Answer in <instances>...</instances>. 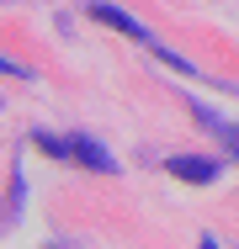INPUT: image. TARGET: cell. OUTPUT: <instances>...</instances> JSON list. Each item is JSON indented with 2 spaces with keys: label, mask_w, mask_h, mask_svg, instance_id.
I'll use <instances>...</instances> for the list:
<instances>
[{
  "label": "cell",
  "mask_w": 239,
  "mask_h": 249,
  "mask_svg": "<svg viewBox=\"0 0 239 249\" xmlns=\"http://www.w3.org/2000/svg\"><path fill=\"white\" fill-rule=\"evenodd\" d=\"M96 21H106V27H117V32H128V37H139V43H149V27L143 21H133V16H122L117 5H91Z\"/></svg>",
  "instance_id": "cell-2"
},
{
  "label": "cell",
  "mask_w": 239,
  "mask_h": 249,
  "mask_svg": "<svg viewBox=\"0 0 239 249\" xmlns=\"http://www.w3.org/2000/svg\"><path fill=\"white\" fill-rule=\"evenodd\" d=\"M75 159H85L91 170H112V159H106V149H96L91 138H75Z\"/></svg>",
  "instance_id": "cell-4"
},
{
  "label": "cell",
  "mask_w": 239,
  "mask_h": 249,
  "mask_svg": "<svg viewBox=\"0 0 239 249\" xmlns=\"http://www.w3.org/2000/svg\"><path fill=\"white\" fill-rule=\"evenodd\" d=\"M202 127H207V133H218V138H223V149L239 159V122H223L218 111H202Z\"/></svg>",
  "instance_id": "cell-3"
},
{
  "label": "cell",
  "mask_w": 239,
  "mask_h": 249,
  "mask_svg": "<svg viewBox=\"0 0 239 249\" xmlns=\"http://www.w3.org/2000/svg\"><path fill=\"white\" fill-rule=\"evenodd\" d=\"M38 149H43V154H53V159H69V154H75V143H64V138H48V133H38Z\"/></svg>",
  "instance_id": "cell-5"
},
{
  "label": "cell",
  "mask_w": 239,
  "mask_h": 249,
  "mask_svg": "<svg viewBox=\"0 0 239 249\" xmlns=\"http://www.w3.org/2000/svg\"><path fill=\"white\" fill-rule=\"evenodd\" d=\"M170 175L176 180H191V186H207V180H218V164L202 159V154H186V159H170Z\"/></svg>",
  "instance_id": "cell-1"
}]
</instances>
